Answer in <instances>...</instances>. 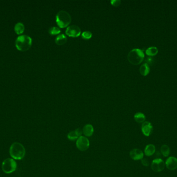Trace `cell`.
Returning a JSON list of instances; mask_svg holds the SVG:
<instances>
[{
    "mask_svg": "<svg viewBox=\"0 0 177 177\" xmlns=\"http://www.w3.org/2000/svg\"><path fill=\"white\" fill-rule=\"evenodd\" d=\"M9 154L14 160H21L25 156L26 150L21 143L14 142L10 147Z\"/></svg>",
    "mask_w": 177,
    "mask_h": 177,
    "instance_id": "obj_1",
    "label": "cell"
},
{
    "mask_svg": "<svg viewBox=\"0 0 177 177\" xmlns=\"http://www.w3.org/2000/svg\"><path fill=\"white\" fill-rule=\"evenodd\" d=\"M145 55L143 51L138 48L132 49L129 52L128 56L129 62L134 65L140 64L143 61Z\"/></svg>",
    "mask_w": 177,
    "mask_h": 177,
    "instance_id": "obj_2",
    "label": "cell"
},
{
    "mask_svg": "<svg viewBox=\"0 0 177 177\" xmlns=\"http://www.w3.org/2000/svg\"><path fill=\"white\" fill-rule=\"evenodd\" d=\"M32 43V38L30 36L23 35L18 37L16 41V46L19 51H26L30 49Z\"/></svg>",
    "mask_w": 177,
    "mask_h": 177,
    "instance_id": "obj_3",
    "label": "cell"
},
{
    "mask_svg": "<svg viewBox=\"0 0 177 177\" xmlns=\"http://www.w3.org/2000/svg\"><path fill=\"white\" fill-rule=\"evenodd\" d=\"M72 18L66 11H60L56 15V22L60 28H65L70 24Z\"/></svg>",
    "mask_w": 177,
    "mask_h": 177,
    "instance_id": "obj_4",
    "label": "cell"
},
{
    "mask_svg": "<svg viewBox=\"0 0 177 177\" xmlns=\"http://www.w3.org/2000/svg\"><path fill=\"white\" fill-rule=\"evenodd\" d=\"M17 163L13 158H6L2 163V168L5 173H11L17 169Z\"/></svg>",
    "mask_w": 177,
    "mask_h": 177,
    "instance_id": "obj_5",
    "label": "cell"
},
{
    "mask_svg": "<svg viewBox=\"0 0 177 177\" xmlns=\"http://www.w3.org/2000/svg\"><path fill=\"white\" fill-rule=\"evenodd\" d=\"M76 146L80 151H85L89 149L90 141L87 137L81 136L76 141Z\"/></svg>",
    "mask_w": 177,
    "mask_h": 177,
    "instance_id": "obj_6",
    "label": "cell"
},
{
    "mask_svg": "<svg viewBox=\"0 0 177 177\" xmlns=\"http://www.w3.org/2000/svg\"><path fill=\"white\" fill-rule=\"evenodd\" d=\"M165 167V163L161 158H156L151 164V169L156 173H160L163 170Z\"/></svg>",
    "mask_w": 177,
    "mask_h": 177,
    "instance_id": "obj_7",
    "label": "cell"
},
{
    "mask_svg": "<svg viewBox=\"0 0 177 177\" xmlns=\"http://www.w3.org/2000/svg\"><path fill=\"white\" fill-rule=\"evenodd\" d=\"M66 35L70 37L76 38L81 34L80 28L76 25H72L67 27L65 31Z\"/></svg>",
    "mask_w": 177,
    "mask_h": 177,
    "instance_id": "obj_8",
    "label": "cell"
},
{
    "mask_svg": "<svg viewBox=\"0 0 177 177\" xmlns=\"http://www.w3.org/2000/svg\"><path fill=\"white\" fill-rule=\"evenodd\" d=\"M141 131L145 136H150L153 132V126L151 123L148 121L143 122L141 125Z\"/></svg>",
    "mask_w": 177,
    "mask_h": 177,
    "instance_id": "obj_9",
    "label": "cell"
},
{
    "mask_svg": "<svg viewBox=\"0 0 177 177\" xmlns=\"http://www.w3.org/2000/svg\"><path fill=\"white\" fill-rule=\"evenodd\" d=\"M143 152L139 149H134L130 153V158L134 160H141L143 158Z\"/></svg>",
    "mask_w": 177,
    "mask_h": 177,
    "instance_id": "obj_10",
    "label": "cell"
},
{
    "mask_svg": "<svg viewBox=\"0 0 177 177\" xmlns=\"http://www.w3.org/2000/svg\"><path fill=\"white\" fill-rule=\"evenodd\" d=\"M165 166L168 169L171 170L176 169L177 168V158L173 156L168 157L166 160Z\"/></svg>",
    "mask_w": 177,
    "mask_h": 177,
    "instance_id": "obj_11",
    "label": "cell"
},
{
    "mask_svg": "<svg viewBox=\"0 0 177 177\" xmlns=\"http://www.w3.org/2000/svg\"><path fill=\"white\" fill-rule=\"evenodd\" d=\"M82 133V130L80 128H78L75 130L69 132L67 134V138L70 141H75L81 136Z\"/></svg>",
    "mask_w": 177,
    "mask_h": 177,
    "instance_id": "obj_12",
    "label": "cell"
},
{
    "mask_svg": "<svg viewBox=\"0 0 177 177\" xmlns=\"http://www.w3.org/2000/svg\"><path fill=\"white\" fill-rule=\"evenodd\" d=\"M83 134L86 137L92 136L94 133V128L91 124H87L82 129Z\"/></svg>",
    "mask_w": 177,
    "mask_h": 177,
    "instance_id": "obj_13",
    "label": "cell"
},
{
    "mask_svg": "<svg viewBox=\"0 0 177 177\" xmlns=\"http://www.w3.org/2000/svg\"><path fill=\"white\" fill-rule=\"evenodd\" d=\"M156 148L155 145L150 144L147 145L145 149V154L147 156L153 155L156 153Z\"/></svg>",
    "mask_w": 177,
    "mask_h": 177,
    "instance_id": "obj_14",
    "label": "cell"
},
{
    "mask_svg": "<svg viewBox=\"0 0 177 177\" xmlns=\"http://www.w3.org/2000/svg\"><path fill=\"white\" fill-rule=\"evenodd\" d=\"M67 38L63 34L59 35L55 39V42L58 45H64V44H65L67 42Z\"/></svg>",
    "mask_w": 177,
    "mask_h": 177,
    "instance_id": "obj_15",
    "label": "cell"
},
{
    "mask_svg": "<svg viewBox=\"0 0 177 177\" xmlns=\"http://www.w3.org/2000/svg\"><path fill=\"white\" fill-rule=\"evenodd\" d=\"M134 120L138 123H143V122H145V115L143 113L138 112L135 114Z\"/></svg>",
    "mask_w": 177,
    "mask_h": 177,
    "instance_id": "obj_16",
    "label": "cell"
},
{
    "mask_svg": "<svg viewBox=\"0 0 177 177\" xmlns=\"http://www.w3.org/2000/svg\"><path fill=\"white\" fill-rule=\"evenodd\" d=\"M139 71L141 74L143 76L147 75L150 72V68L149 65L147 63L143 64L139 69Z\"/></svg>",
    "mask_w": 177,
    "mask_h": 177,
    "instance_id": "obj_17",
    "label": "cell"
},
{
    "mask_svg": "<svg viewBox=\"0 0 177 177\" xmlns=\"http://www.w3.org/2000/svg\"><path fill=\"white\" fill-rule=\"evenodd\" d=\"M161 152L164 157H168L171 153V150L168 145L164 144L161 147Z\"/></svg>",
    "mask_w": 177,
    "mask_h": 177,
    "instance_id": "obj_18",
    "label": "cell"
},
{
    "mask_svg": "<svg viewBox=\"0 0 177 177\" xmlns=\"http://www.w3.org/2000/svg\"><path fill=\"white\" fill-rule=\"evenodd\" d=\"M15 31L17 34H22L24 31V26L22 23L19 22L16 25L15 27Z\"/></svg>",
    "mask_w": 177,
    "mask_h": 177,
    "instance_id": "obj_19",
    "label": "cell"
},
{
    "mask_svg": "<svg viewBox=\"0 0 177 177\" xmlns=\"http://www.w3.org/2000/svg\"><path fill=\"white\" fill-rule=\"evenodd\" d=\"M158 53V49L156 47H149L145 51L146 54L149 56H154L156 55Z\"/></svg>",
    "mask_w": 177,
    "mask_h": 177,
    "instance_id": "obj_20",
    "label": "cell"
},
{
    "mask_svg": "<svg viewBox=\"0 0 177 177\" xmlns=\"http://www.w3.org/2000/svg\"><path fill=\"white\" fill-rule=\"evenodd\" d=\"M61 32V31L60 30V28L57 27H52L49 28V34L52 35L59 34Z\"/></svg>",
    "mask_w": 177,
    "mask_h": 177,
    "instance_id": "obj_21",
    "label": "cell"
},
{
    "mask_svg": "<svg viewBox=\"0 0 177 177\" xmlns=\"http://www.w3.org/2000/svg\"><path fill=\"white\" fill-rule=\"evenodd\" d=\"M92 34L91 32L89 31L83 32L81 34V37L85 40H89L92 38Z\"/></svg>",
    "mask_w": 177,
    "mask_h": 177,
    "instance_id": "obj_22",
    "label": "cell"
},
{
    "mask_svg": "<svg viewBox=\"0 0 177 177\" xmlns=\"http://www.w3.org/2000/svg\"><path fill=\"white\" fill-rule=\"evenodd\" d=\"M110 3L112 5H113L114 7H117L119 6L121 2L120 0H111Z\"/></svg>",
    "mask_w": 177,
    "mask_h": 177,
    "instance_id": "obj_23",
    "label": "cell"
},
{
    "mask_svg": "<svg viewBox=\"0 0 177 177\" xmlns=\"http://www.w3.org/2000/svg\"><path fill=\"white\" fill-rule=\"evenodd\" d=\"M141 163L145 166H148L149 165V162L146 158H143L141 160Z\"/></svg>",
    "mask_w": 177,
    "mask_h": 177,
    "instance_id": "obj_24",
    "label": "cell"
},
{
    "mask_svg": "<svg viewBox=\"0 0 177 177\" xmlns=\"http://www.w3.org/2000/svg\"><path fill=\"white\" fill-rule=\"evenodd\" d=\"M146 61L148 64H152L153 61V59L151 57L147 58V60H146Z\"/></svg>",
    "mask_w": 177,
    "mask_h": 177,
    "instance_id": "obj_25",
    "label": "cell"
}]
</instances>
